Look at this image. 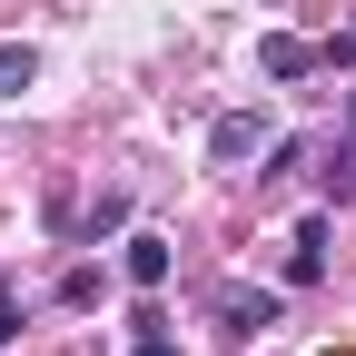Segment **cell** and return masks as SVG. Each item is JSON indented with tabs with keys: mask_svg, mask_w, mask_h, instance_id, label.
Segmentation results:
<instances>
[{
	"mask_svg": "<svg viewBox=\"0 0 356 356\" xmlns=\"http://www.w3.org/2000/svg\"><path fill=\"white\" fill-rule=\"evenodd\" d=\"M317 277H327V218H307L287 238V287H317Z\"/></svg>",
	"mask_w": 356,
	"mask_h": 356,
	"instance_id": "3",
	"label": "cell"
},
{
	"mask_svg": "<svg viewBox=\"0 0 356 356\" xmlns=\"http://www.w3.org/2000/svg\"><path fill=\"white\" fill-rule=\"evenodd\" d=\"M257 149H267V119H257V109H228V119L208 129V159H218V168H238V159H257Z\"/></svg>",
	"mask_w": 356,
	"mask_h": 356,
	"instance_id": "2",
	"label": "cell"
},
{
	"mask_svg": "<svg viewBox=\"0 0 356 356\" xmlns=\"http://www.w3.org/2000/svg\"><path fill=\"white\" fill-rule=\"evenodd\" d=\"M257 70H267V79H307V70H317V50L287 40V30H267V40H257Z\"/></svg>",
	"mask_w": 356,
	"mask_h": 356,
	"instance_id": "4",
	"label": "cell"
},
{
	"mask_svg": "<svg viewBox=\"0 0 356 356\" xmlns=\"http://www.w3.org/2000/svg\"><path fill=\"white\" fill-rule=\"evenodd\" d=\"M10 337H20V307H0V346H10Z\"/></svg>",
	"mask_w": 356,
	"mask_h": 356,
	"instance_id": "9",
	"label": "cell"
},
{
	"mask_svg": "<svg viewBox=\"0 0 356 356\" xmlns=\"http://www.w3.org/2000/svg\"><path fill=\"white\" fill-rule=\"evenodd\" d=\"M109 228H129V198H119V188H109V198H99V208H89V248H99V238H109Z\"/></svg>",
	"mask_w": 356,
	"mask_h": 356,
	"instance_id": "7",
	"label": "cell"
},
{
	"mask_svg": "<svg viewBox=\"0 0 356 356\" xmlns=\"http://www.w3.org/2000/svg\"><path fill=\"white\" fill-rule=\"evenodd\" d=\"M208 317H218V337H257V327H277V297L267 287H208Z\"/></svg>",
	"mask_w": 356,
	"mask_h": 356,
	"instance_id": "1",
	"label": "cell"
},
{
	"mask_svg": "<svg viewBox=\"0 0 356 356\" xmlns=\"http://www.w3.org/2000/svg\"><path fill=\"white\" fill-rule=\"evenodd\" d=\"M119 267H129V287H168V238H149V228H139V238L119 248Z\"/></svg>",
	"mask_w": 356,
	"mask_h": 356,
	"instance_id": "5",
	"label": "cell"
},
{
	"mask_svg": "<svg viewBox=\"0 0 356 356\" xmlns=\"http://www.w3.org/2000/svg\"><path fill=\"white\" fill-rule=\"evenodd\" d=\"M30 79H40V50H20V40H10V50H0V99H20Z\"/></svg>",
	"mask_w": 356,
	"mask_h": 356,
	"instance_id": "6",
	"label": "cell"
},
{
	"mask_svg": "<svg viewBox=\"0 0 356 356\" xmlns=\"http://www.w3.org/2000/svg\"><path fill=\"white\" fill-rule=\"evenodd\" d=\"M129 356H178V337H159V327H149L139 346H129Z\"/></svg>",
	"mask_w": 356,
	"mask_h": 356,
	"instance_id": "8",
	"label": "cell"
}]
</instances>
